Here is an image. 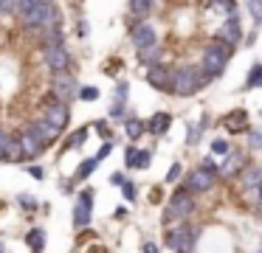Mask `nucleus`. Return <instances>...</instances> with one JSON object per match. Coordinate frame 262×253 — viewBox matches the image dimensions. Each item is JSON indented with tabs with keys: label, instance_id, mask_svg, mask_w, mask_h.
<instances>
[{
	"label": "nucleus",
	"instance_id": "obj_28",
	"mask_svg": "<svg viewBox=\"0 0 262 253\" xmlns=\"http://www.w3.org/2000/svg\"><path fill=\"white\" fill-rule=\"evenodd\" d=\"M200 135H203V124H189V129H186V144L194 146V144L200 141Z\"/></svg>",
	"mask_w": 262,
	"mask_h": 253
},
{
	"label": "nucleus",
	"instance_id": "obj_30",
	"mask_svg": "<svg viewBox=\"0 0 262 253\" xmlns=\"http://www.w3.org/2000/svg\"><path fill=\"white\" fill-rule=\"evenodd\" d=\"M245 6H248L251 17H254V22L259 26L262 22V0H245Z\"/></svg>",
	"mask_w": 262,
	"mask_h": 253
},
{
	"label": "nucleus",
	"instance_id": "obj_48",
	"mask_svg": "<svg viewBox=\"0 0 262 253\" xmlns=\"http://www.w3.org/2000/svg\"><path fill=\"white\" fill-rule=\"evenodd\" d=\"M127 217V208H116V219H124Z\"/></svg>",
	"mask_w": 262,
	"mask_h": 253
},
{
	"label": "nucleus",
	"instance_id": "obj_34",
	"mask_svg": "<svg viewBox=\"0 0 262 253\" xmlns=\"http://www.w3.org/2000/svg\"><path fill=\"white\" fill-rule=\"evenodd\" d=\"M136 155H138V146H136V144H130V146L124 149V166H127V169L136 166Z\"/></svg>",
	"mask_w": 262,
	"mask_h": 253
},
{
	"label": "nucleus",
	"instance_id": "obj_4",
	"mask_svg": "<svg viewBox=\"0 0 262 253\" xmlns=\"http://www.w3.org/2000/svg\"><path fill=\"white\" fill-rule=\"evenodd\" d=\"M198 228H192L189 222H178L175 228L166 231V247L172 253H192L198 245Z\"/></svg>",
	"mask_w": 262,
	"mask_h": 253
},
{
	"label": "nucleus",
	"instance_id": "obj_49",
	"mask_svg": "<svg viewBox=\"0 0 262 253\" xmlns=\"http://www.w3.org/2000/svg\"><path fill=\"white\" fill-rule=\"evenodd\" d=\"M223 0H203V6H220Z\"/></svg>",
	"mask_w": 262,
	"mask_h": 253
},
{
	"label": "nucleus",
	"instance_id": "obj_52",
	"mask_svg": "<svg viewBox=\"0 0 262 253\" xmlns=\"http://www.w3.org/2000/svg\"><path fill=\"white\" fill-rule=\"evenodd\" d=\"M259 253H262V250H259Z\"/></svg>",
	"mask_w": 262,
	"mask_h": 253
},
{
	"label": "nucleus",
	"instance_id": "obj_6",
	"mask_svg": "<svg viewBox=\"0 0 262 253\" xmlns=\"http://www.w3.org/2000/svg\"><path fill=\"white\" fill-rule=\"evenodd\" d=\"M48 0H17V20L23 28H40Z\"/></svg>",
	"mask_w": 262,
	"mask_h": 253
},
{
	"label": "nucleus",
	"instance_id": "obj_45",
	"mask_svg": "<svg viewBox=\"0 0 262 253\" xmlns=\"http://www.w3.org/2000/svg\"><path fill=\"white\" fill-rule=\"evenodd\" d=\"M110 186H124V174H110Z\"/></svg>",
	"mask_w": 262,
	"mask_h": 253
},
{
	"label": "nucleus",
	"instance_id": "obj_35",
	"mask_svg": "<svg viewBox=\"0 0 262 253\" xmlns=\"http://www.w3.org/2000/svg\"><path fill=\"white\" fill-rule=\"evenodd\" d=\"M79 99L82 101H96L99 99V87H79Z\"/></svg>",
	"mask_w": 262,
	"mask_h": 253
},
{
	"label": "nucleus",
	"instance_id": "obj_32",
	"mask_svg": "<svg viewBox=\"0 0 262 253\" xmlns=\"http://www.w3.org/2000/svg\"><path fill=\"white\" fill-rule=\"evenodd\" d=\"M17 205L26 208V211H34V208H37V200H34L31 194H26V191H23V194H17Z\"/></svg>",
	"mask_w": 262,
	"mask_h": 253
},
{
	"label": "nucleus",
	"instance_id": "obj_26",
	"mask_svg": "<svg viewBox=\"0 0 262 253\" xmlns=\"http://www.w3.org/2000/svg\"><path fill=\"white\" fill-rule=\"evenodd\" d=\"M245 87L254 90V87H262V65H254L248 71V79H245Z\"/></svg>",
	"mask_w": 262,
	"mask_h": 253
},
{
	"label": "nucleus",
	"instance_id": "obj_33",
	"mask_svg": "<svg viewBox=\"0 0 262 253\" xmlns=\"http://www.w3.org/2000/svg\"><path fill=\"white\" fill-rule=\"evenodd\" d=\"M211 152H214V155H228V152H231V146H228L226 138H214V144H211Z\"/></svg>",
	"mask_w": 262,
	"mask_h": 253
},
{
	"label": "nucleus",
	"instance_id": "obj_44",
	"mask_svg": "<svg viewBox=\"0 0 262 253\" xmlns=\"http://www.w3.org/2000/svg\"><path fill=\"white\" fill-rule=\"evenodd\" d=\"M76 34H79L82 39L88 37V22H85V20H79V22H76Z\"/></svg>",
	"mask_w": 262,
	"mask_h": 253
},
{
	"label": "nucleus",
	"instance_id": "obj_14",
	"mask_svg": "<svg viewBox=\"0 0 262 253\" xmlns=\"http://www.w3.org/2000/svg\"><path fill=\"white\" fill-rule=\"evenodd\" d=\"M220 42L231 45V48H237V42L243 39V28H239V20H226L220 28H217V37Z\"/></svg>",
	"mask_w": 262,
	"mask_h": 253
},
{
	"label": "nucleus",
	"instance_id": "obj_8",
	"mask_svg": "<svg viewBox=\"0 0 262 253\" xmlns=\"http://www.w3.org/2000/svg\"><path fill=\"white\" fill-rule=\"evenodd\" d=\"M147 82H149V87L161 90V93H172V84H175V67L164 65V62L147 67Z\"/></svg>",
	"mask_w": 262,
	"mask_h": 253
},
{
	"label": "nucleus",
	"instance_id": "obj_47",
	"mask_svg": "<svg viewBox=\"0 0 262 253\" xmlns=\"http://www.w3.org/2000/svg\"><path fill=\"white\" fill-rule=\"evenodd\" d=\"M144 253H158V245H155V242H147V245H144Z\"/></svg>",
	"mask_w": 262,
	"mask_h": 253
},
{
	"label": "nucleus",
	"instance_id": "obj_42",
	"mask_svg": "<svg viewBox=\"0 0 262 253\" xmlns=\"http://www.w3.org/2000/svg\"><path fill=\"white\" fill-rule=\"evenodd\" d=\"M124 116V104H110V118H121Z\"/></svg>",
	"mask_w": 262,
	"mask_h": 253
},
{
	"label": "nucleus",
	"instance_id": "obj_2",
	"mask_svg": "<svg viewBox=\"0 0 262 253\" xmlns=\"http://www.w3.org/2000/svg\"><path fill=\"white\" fill-rule=\"evenodd\" d=\"M231 54H234V48L231 45H226V42H220V39H214V42L209 45V48L203 51V62H200V71L206 73V76H220L223 71H226V65H228V59H231Z\"/></svg>",
	"mask_w": 262,
	"mask_h": 253
},
{
	"label": "nucleus",
	"instance_id": "obj_10",
	"mask_svg": "<svg viewBox=\"0 0 262 253\" xmlns=\"http://www.w3.org/2000/svg\"><path fill=\"white\" fill-rule=\"evenodd\" d=\"M130 42L136 51H147V48H152V45H158V34H155V28L149 26L147 20H141L130 28Z\"/></svg>",
	"mask_w": 262,
	"mask_h": 253
},
{
	"label": "nucleus",
	"instance_id": "obj_25",
	"mask_svg": "<svg viewBox=\"0 0 262 253\" xmlns=\"http://www.w3.org/2000/svg\"><path fill=\"white\" fill-rule=\"evenodd\" d=\"M96 166H99L96 157H88V160H82V163H79V169L74 172V180H88V177L93 174V169H96Z\"/></svg>",
	"mask_w": 262,
	"mask_h": 253
},
{
	"label": "nucleus",
	"instance_id": "obj_51",
	"mask_svg": "<svg viewBox=\"0 0 262 253\" xmlns=\"http://www.w3.org/2000/svg\"><path fill=\"white\" fill-rule=\"evenodd\" d=\"M3 3H6V0H0V6H3Z\"/></svg>",
	"mask_w": 262,
	"mask_h": 253
},
{
	"label": "nucleus",
	"instance_id": "obj_11",
	"mask_svg": "<svg viewBox=\"0 0 262 253\" xmlns=\"http://www.w3.org/2000/svg\"><path fill=\"white\" fill-rule=\"evenodd\" d=\"M217 183V174L214 172H206L203 166L194 169L192 174L186 177V191L189 194H206V191H211Z\"/></svg>",
	"mask_w": 262,
	"mask_h": 253
},
{
	"label": "nucleus",
	"instance_id": "obj_21",
	"mask_svg": "<svg viewBox=\"0 0 262 253\" xmlns=\"http://www.w3.org/2000/svg\"><path fill=\"white\" fill-rule=\"evenodd\" d=\"M26 245H29L34 253H42V247H46V231H42V228H31L29 234H26Z\"/></svg>",
	"mask_w": 262,
	"mask_h": 253
},
{
	"label": "nucleus",
	"instance_id": "obj_39",
	"mask_svg": "<svg viewBox=\"0 0 262 253\" xmlns=\"http://www.w3.org/2000/svg\"><path fill=\"white\" fill-rule=\"evenodd\" d=\"M93 127H96V132L102 135L104 141H110V127H107V121H96V124H93Z\"/></svg>",
	"mask_w": 262,
	"mask_h": 253
},
{
	"label": "nucleus",
	"instance_id": "obj_43",
	"mask_svg": "<svg viewBox=\"0 0 262 253\" xmlns=\"http://www.w3.org/2000/svg\"><path fill=\"white\" fill-rule=\"evenodd\" d=\"M203 169H206V172H214V174H220V169L214 166V160H211V157H206V160H203Z\"/></svg>",
	"mask_w": 262,
	"mask_h": 253
},
{
	"label": "nucleus",
	"instance_id": "obj_38",
	"mask_svg": "<svg viewBox=\"0 0 262 253\" xmlns=\"http://www.w3.org/2000/svg\"><path fill=\"white\" fill-rule=\"evenodd\" d=\"M248 149H262V132H248Z\"/></svg>",
	"mask_w": 262,
	"mask_h": 253
},
{
	"label": "nucleus",
	"instance_id": "obj_19",
	"mask_svg": "<svg viewBox=\"0 0 262 253\" xmlns=\"http://www.w3.org/2000/svg\"><path fill=\"white\" fill-rule=\"evenodd\" d=\"M245 110H234V112H228L226 118H223V127L226 129H231V132H245L248 129V124H245Z\"/></svg>",
	"mask_w": 262,
	"mask_h": 253
},
{
	"label": "nucleus",
	"instance_id": "obj_50",
	"mask_svg": "<svg viewBox=\"0 0 262 253\" xmlns=\"http://www.w3.org/2000/svg\"><path fill=\"white\" fill-rule=\"evenodd\" d=\"M0 253H6V245H3V242H0Z\"/></svg>",
	"mask_w": 262,
	"mask_h": 253
},
{
	"label": "nucleus",
	"instance_id": "obj_12",
	"mask_svg": "<svg viewBox=\"0 0 262 253\" xmlns=\"http://www.w3.org/2000/svg\"><path fill=\"white\" fill-rule=\"evenodd\" d=\"M46 65L51 73H68L71 65V51L65 45H57V48H46Z\"/></svg>",
	"mask_w": 262,
	"mask_h": 253
},
{
	"label": "nucleus",
	"instance_id": "obj_3",
	"mask_svg": "<svg viewBox=\"0 0 262 253\" xmlns=\"http://www.w3.org/2000/svg\"><path fill=\"white\" fill-rule=\"evenodd\" d=\"M194 214V197L186 191V186L175 189V194L169 197L164 208V222H186L189 217Z\"/></svg>",
	"mask_w": 262,
	"mask_h": 253
},
{
	"label": "nucleus",
	"instance_id": "obj_15",
	"mask_svg": "<svg viewBox=\"0 0 262 253\" xmlns=\"http://www.w3.org/2000/svg\"><path fill=\"white\" fill-rule=\"evenodd\" d=\"M20 146H23V163H31V160H37V157L46 152V146L40 144V141L34 138V135L26 129V132H20Z\"/></svg>",
	"mask_w": 262,
	"mask_h": 253
},
{
	"label": "nucleus",
	"instance_id": "obj_5",
	"mask_svg": "<svg viewBox=\"0 0 262 253\" xmlns=\"http://www.w3.org/2000/svg\"><path fill=\"white\" fill-rule=\"evenodd\" d=\"M42 118H46L51 127H57L59 132H62V129L68 127V121H71V107L65 104V101L48 96V99L42 101Z\"/></svg>",
	"mask_w": 262,
	"mask_h": 253
},
{
	"label": "nucleus",
	"instance_id": "obj_18",
	"mask_svg": "<svg viewBox=\"0 0 262 253\" xmlns=\"http://www.w3.org/2000/svg\"><path fill=\"white\" fill-rule=\"evenodd\" d=\"M169 127H172V116H169V112H164V110L155 112V116H149V121H147V132L149 135H158V138L169 132Z\"/></svg>",
	"mask_w": 262,
	"mask_h": 253
},
{
	"label": "nucleus",
	"instance_id": "obj_13",
	"mask_svg": "<svg viewBox=\"0 0 262 253\" xmlns=\"http://www.w3.org/2000/svg\"><path fill=\"white\" fill-rule=\"evenodd\" d=\"M29 132L34 135V138L40 141L42 146H51L54 141L59 138V129H57V127H51V124H48L46 118H37V121H31V124H29Z\"/></svg>",
	"mask_w": 262,
	"mask_h": 253
},
{
	"label": "nucleus",
	"instance_id": "obj_23",
	"mask_svg": "<svg viewBox=\"0 0 262 253\" xmlns=\"http://www.w3.org/2000/svg\"><path fill=\"white\" fill-rule=\"evenodd\" d=\"M124 132H127V138H130V141H138L144 132H147V124H144V121H138V118H127Z\"/></svg>",
	"mask_w": 262,
	"mask_h": 253
},
{
	"label": "nucleus",
	"instance_id": "obj_36",
	"mask_svg": "<svg viewBox=\"0 0 262 253\" xmlns=\"http://www.w3.org/2000/svg\"><path fill=\"white\" fill-rule=\"evenodd\" d=\"M121 194H124L127 202H133V200H136V186H133L130 180H124V186H121Z\"/></svg>",
	"mask_w": 262,
	"mask_h": 253
},
{
	"label": "nucleus",
	"instance_id": "obj_29",
	"mask_svg": "<svg viewBox=\"0 0 262 253\" xmlns=\"http://www.w3.org/2000/svg\"><path fill=\"white\" fill-rule=\"evenodd\" d=\"M12 138H14V135H9L6 129H0V160H3V163H6L9 146H12Z\"/></svg>",
	"mask_w": 262,
	"mask_h": 253
},
{
	"label": "nucleus",
	"instance_id": "obj_46",
	"mask_svg": "<svg viewBox=\"0 0 262 253\" xmlns=\"http://www.w3.org/2000/svg\"><path fill=\"white\" fill-rule=\"evenodd\" d=\"M9 11H14V0H6V3L0 6V14H9Z\"/></svg>",
	"mask_w": 262,
	"mask_h": 253
},
{
	"label": "nucleus",
	"instance_id": "obj_9",
	"mask_svg": "<svg viewBox=\"0 0 262 253\" xmlns=\"http://www.w3.org/2000/svg\"><path fill=\"white\" fill-rule=\"evenodd\" d=\"M93 189H82L79 197H76V205H74V228H88L93 217Z\"/></svg>",
	"mask_w": 262,
	"mask_h": 253
},
{
	"label": "nucleus",
	"instance_id": "obj_22",
	"mask_svg": "<svg viewBox=\"0 0 262 253\" xmlns=\"http://www.w3.org/2000/svg\"><path fill=\"white\" fill-rule=\"evenodd\" d=\"M138 62L144 67H152V65H161V45H152L147 51H138Z\"/></svg>",
	"mask_w": 262,
	"mask_h": 253
},
{
	"label": "nucleus",
	"instance_id": "obj_24",
	"mask_svg": "<svg viewBox=\"0 0 262 253\" xmlns=\"http://www.w3.org/2000/svg\"><path fill=\"white\" fill-rule=\"evenodd\" d=\"M85 141H88V127H79V129H74V132L65 138V149H79Z\"/></svg>",
	"mask_w": 262,
	"mask_h": 253
},
{
	"label": "nucleus",
	"instance_id": "obj_41",
	"mask_svg": "<svg viewBox=\"0 0 262 253\" xmlns=\"http://www.w3.org/2000/svg\"><path fill=\"white\" fill-rule=\"evenodd\" d=\"M29 174H31L34 180H46V169H42V166H34V163L29 166Z\"/></svg>",
	"mask_w": 262,
	"mask_h": 253
},
{
	"label": "nucleus",
	"instance_id": "obj_37",
	"mask_svg": "<svg viewBox=\"0 0 262 253\" xmlns=\"http://www.w3.org/2000/svg\"><path fill=\"white\" fill-rule=\"evenodd\" d=\"M181 172H183V169H181V163H172V166H169V172H166V183H175V180L181 177Z\"/></svg>",
	"mask_w": 262,
	"mask_h": 253
},
{
	"label": "nucleus",
	"instance_id": "obj_40",
	"mask_svg": "<svg viewBox=\"0 0 262 253\" xmlns=\"http://www.w3.org/2000/svg\"><path fill=\"white\" fill-rule=\"evenodd\" d=\"M110 152H113V144H110V141H104V144H102V149L96 152V160H104V157H107Z\"/></svg>",
	"mask_w": 262,
	"mask_h": 253
},
{
	"label": "nucleus",
	"instance_id": "obj_7",
	"mask_svg": "<svg viewBox=\"0 0 262 253\" xmlns=\"http://www.w3.org/2000/svg\"><path fill=\"white\" fill-rule=\"evenodd\" d=\"M51 96H54V99H59V101H65V104H71V101L79 96V82H76L71 73H54Z\"/></svg>",
	"mask_w": 262,
	"mask_h": 253
},
{
	"label": "nucleus",
	"instance_id": "obj_20",
	"mask_svg": "<svg viewBox=\"0 0 262 253\" xmlns=\"http://www.w3.org/2000/svg\"><path fill=\"white\" fill-rule=\"evenodd\" d=\"M152 6H155V0H130V14L141 22V20H147V14L152 11Z\"/></svg>",
	"mask_w": 262,
	"mask_h": 253
},
{
	"label": "nucleus",
	"instance_id": "obj_17",
	"mask_svg": "<svg viewBox=\"0 0 262 253\" xmlns=\"http://www.w3.org/2000/svg\"><path fill=\"white\" fill-rule=\"evenodd\" d=\"M239 186H243V191H256L262 186V169L248 163L243 169V174H239Z\"/></svg>",
	"mask_w": 262,
	"mask_h": 253
},
{
	"label": "nucleus",
	"instance_id": "obj_1",
	"mask_svg": "<svg viewBox=\"0 0 262 253\" xmlns=\"http://www.w3.org/2000/svg\"><path fill=\"white\" fill-rule=\"evenodd\" d=\"M209 82H211V76H206L200 67L181 65V67H175V84H172V93L181 96V99H186V96L200 93Z\"/></svg>",
	"mask_w": 262,
	"mask_h": 253
},
{
	"label": "nucleus",
	"instance_id": "obj_27",
	"mask_svg": "<svg viewBox=\"0 0 262 253\" xmlns=\"http://www.w3.org/2000/svg\"><path fill=\"white\" fill-rule=\"evenodd\" d=\"M127 93H130V84H127V82H116L113 104H127Z\"/></svg>",
	"mask_w": 262,
	"mask_h": 253
},
{
	"label": "nucleus",
	"instance_id": "obj_31",
	"mask_svg": "<svg viewBox=\"0 0 262 253\" xmlns=\"http://www.w3.org/2000/svg\"><path fill=\"white\" fill-rule=\"evenodd\" d=\"M149 163H152V155H149V149H138L136 166H133V169H149Z\"/></svg>",
	"mask_w": 262,
	"mask_h": 253
},
{
	"label": "nucleus",
	"instance_id": "obj_16",
	"mask_svg": "<svg viewBox=\"0 0 262 253\" xmlns=\"http://www.w3.org/2000/svg\"><path fill=\"white\" fill-rule=\"evenodd\" d=\"M245 166H248V160H245V152H228V155H226V163L220 166V174H223V177H237V174H243Z\"/></svg>",
	"mask_w": 262,
	"mask_h": 253
}]
</instances>
